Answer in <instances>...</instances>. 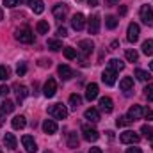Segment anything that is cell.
<instances>
[{"label":"cell","mask_w":153,"mask_h":153,"mask_svg":"<svg viewBox=\"0 0 153 153\" xmlns=\"http://www.w3.org/2000/svg\"><path fill=\"white\" fill-rule=\"evenodd\" d=\"M14 38H16V41H20V43L30 45V43H34V32L29 27H20V29L14 30Z\"/></svg>","instance_id":"obj_1"},{"label":"cell","mask_w":153,"mask_h":153,"mask_svg":"<svg viewBox=\"0 0 153 153\" xmlns=\"http://www.w3.org/2000/svg\"><path fill=\"white\" fill-rule=\"evenodd\" d=\"M48 114L53 119H66L68 117V109L62 103H53V105L48 107Z\"/></svg>","instance_id":"obj_2"},{"label":"cell","mask_w":153,"mask_h":153,"mask_svg":"<svg viewBox=\"0 0 153 153\" xmlns=\"http://www.w3.org/2000/svg\"><path fill=\"white\" fill-rule=\"evenodd\" d=\"M119 141H121L123 144H137V143L141 141V135L135 134V132H132V130H126V132H123V134L119 135Z\"/></svg>","instance_id":"obj_3"},{"label":"cell","mask_w":153,"mask_h":153,"mask_svg":"<svg viewBox=\"0 0 153 153\" xmlns=\"http://www.w3.org/2000/svg\"><path fill=\"white\" fill-rule=\"evenodd\" d=\"M82 135H84V139L89 141V143H94V141H98V137H100L98 130L93 128V126H89V125H84V126H82Z\"/></svg>","instance_id":"obj_4"},{"label":"cell","mask_w":153,"mask_h":153,"mask_svg":"<svg viewBox=\"0 0 153 153\" xmlns=\"http://www.w3.org/2000/svg\"><path fill=\"white\" fill-rule=\"evenodd\" d=\"M55 93H57V82H55L53 78H48V80L45 82V85H43V94H45L46 98H53Z\"/></svg>","instance_id":"obj_5"},{"label":"cell","mask_w":153,"mask_h":153,"mask_svg":"<svg viewBox=\"0 0 153 153\" xmlns=\"http://www.w3.org/2000/svg\"><path fill=\"white\" fill-rule=\"evenodd\" d=\"M139 16H141V20H143V23L153 25V9L150 5H143L141 11H139Z\"/></svg>","instance_id":"obj_6"},{"label":"cell","mask_w":153,"mask_h":153,"mask_svg":"<svg viewBox=\"0 0 153 153\" xmlns=\"http://www.w3.org/2000/svg\"><path fill=\"white\" fill-rule=\"evenodd\" d=\"M22 144H23V148H25L27 153H36L38 152V144H36V141H34L32 135H23V137H22Z\"/></svg>","instance_id":"obj_7"},{"label":"cell","mask_w":153,"mask_h":153,"mask_svg":"<svg viewBox=\"0 0 153 153\" xmlns=\"http://www.w3.org/2000/svg\"><path fill=\"white\" fill-rule=\"evenodd\" d=\"M78 48H80V52H82V55H84V61H85V57L94 50V43H93L91 39H82V41L78 43Z\"/></svg>","instance_id":"obj_8"},{"label":"cell","mask_w":153,"mask_h":153,"mask_svg":"<svg viewBox=\"0 0 153 153\" xmlns=\"http://www.w3.org/2000/svg\"><path fill=\"white\" fill-rule=\"evenodd\" d=\"M139 34H141L139 25H137V23H130L128 29H126V39H128L130 43H135V41L139 39Z\"/></svg>","instance_id":"obj_9"},{"label":"cell","mask_w":153,"mask_h":153,"mask_svg":"<svg viewBox=\"0 0 153 153\" xmlns=\"http://www.w3.org/2000/svg\"><path fill=\"white\" fill-rule=\"evenodd\" d=\"M87 30L89 34H98L100 32V16L98 14H93L87 22Z\"/></svg>","instance_id":"obj_10"},{"label":"cell","mask_w":153,"mask_h":153,"mask_svg":"<svg viewBox=\"0 0 153 153\" xmlns=\"http://www.w3.org/2000/svg\"><path fill=\"white\" fill-rule=\"evenodd\" d=\"M102 80H103V84H107V85H114L116 84V71L107 66V68L103 70V73H102Z\"/></svg>","instance_id":"obj_11"},{"label":"cell","mask_w":153,"mask_h":153,"mask_svg":"<svg viewBox=\"0 0 153 153\" xmlns=\"http://www.w3.org/2000/svg\"><path fill=\"white\" fill-rule=\"evenodd\" d=\"M84 25H85V18H84V14H82V13L73 14V18H71V27H73L75 30H82Z\"/></svg>","instance_id":"obj_12"},{"label":"cell","mask_w":153,"mask_h":153,"mask_svg":"<svg viewBox=\"0 0 153 153\" xmlns=\"http://www.w3.org/2000/svg\"><path fill=\"white\" fill-rule=\"evenodd\" d=\"M14 91H16V100H18L20 103L29 96V89H27L25 85H22V84H14Z\"/></svg>","instance_id":"obj_13"},{"label":"cell","mask_w":153,"mask_h":153,"mask_svg":"<svg viewBox=\"0 0 153 153\" xmlns=\"http://www.w3.org/2000/svg\"><path fill=\"white\" fill-rule=\"evenodd\" d=\"M96 96H98V85L94 82L87 84V87H85V98L89 102H93V100H96Z\"/></svg>","instance_id":"obj_14"},{"label":"cell","mask_w":153,"mask_h":153,"mask_svg":"<svg viewBox=\"0 0 153 153\" xmlns=\"http://www.w3.org/2000/svg\"><path fill=\"white\" fill-rule=\"evenodd\" d=\"M100 109H102L105 114L112 112V109H114V103H112V100H111L109 96H102V98H100Z\"/></svg>","instance_id":"obj_15"},{"label":"cell","mask_w":153,"mask_h":153,"mask_svg":"<svg viewBox=\"0 0 153 153\" xmlns=\"http://www.w3.org/2000/svg\"><path fill=\"white\" fill-rule=\"evenodd\" d=\"M43 132L48 134V135L55 134V132H57V123H55L53 119H45V121H43Z\"/></svg>","instance_id":"obj_16"},{"label":"cell","mask_w":153,"mask_h":153,"mask_svg":"<svg viewBox=\"0 0 153 153\" xmlns=\"http://www.w3.org/2000/svg\"><path fill=\"white\" fill-rule=\"evenodd\" d=\"M126 116H128L132 121L141 119V117H143V107H141V105H132V107L128 109V114Z\"/></svg>","instance_id":"obj_17"},{"label":"cell","mask_w":153,"mask_h":153,"mask_svg":"<svg viewBox=\"0 0 153 153\" xmlns=\"http://www.w3.org/2000/svg\"><path fill=\"white\" fill-rule=\"evenodd\" d=\"M66 14H68V7H66V5H62V4L53 5V16H55L57 20H64Z\"/></svg>","instance_id":"obj_18"},{"label":"cell","mask_w":153,"mask_h":153,"mask_svg":"<svg viewBox=\"0 0 153 153\" xmlns=\"http://www.w3.org/2000/svg\"><path fill=\"white\" fill-rule=\"evenodd\" d=\"M57 71H59V76H61V80H70V78L73 76V71H71V68H70V66H66V64H61V66L57 68Z\"/></svg>","instance_id":"obj_19"},{"label":"cell","mask_w":153,"mask_h":153,"mask_svg":"<svg viewBox=\"0 0 153 153\" xmlns=\"http://www.w3.org/2000/svg\"><path fill=\"white\" fill-rule=\"evenodd\" d=\"M11 123H13V128H14V130H22V128L27 126V119H25V116H14Z\"/></svg>","instance_id":"obj_20"},{"label":"cell","mask_w":153,"mask_h":153,"mask_svg":"<svg viewBox=\"0 0 153 153\" xmlns=\"http://www.w3.org/2000/svg\"><path fill=\"white\" fill-rule=\"evenodd\" d=\"M84 117H85L87 121H91V123H98V121H100V112H98L96 109H87V111L84 112Z\"/></svg>","instance_id":"obj_21"},{"label":"cell","mask_w":153,"mask_h":153,"mask_svg":"<svg viewBox=\"0 0 153 153\" xmlns=\"http://www.w3.org/2000/svg\"><path fill=\"white\" fill-rule=\"evenodd\" d=\"M4 144H5V148H9V150H16L18 141H16V137H14L13 134H5V135H4Z\"/></svg>","instance_id":"obj_22"},{"label":"cell","mask_w":153,"mask_h":153,"mask_svg":"<svg viewBox=\"0 0 153 153\" xmlns=\"http://www.w3.org/2000/svg\"><path fill=\"white\" fill-rule=\"evenodd\" d=\"M27 2H29L30 9H32L36 14H41V13L45 11V4H43V0H27Z\"/></svg>","instance_id":"obj_23"},{"label":"cell","mask_w":153,"mask_h":153,"mask_svg":"<svg viewBox=\"0 0 153 153\" xmlns=\"http://www.w3.org/2000/svg\"><path fill=\"white\" fill-rule=\"evenodd\" d=\"M132 87H134V78H132V76L121 78V82H119V89H121V91H130Z\"/></svg>","instance_id":"obj_24"},{"label":"cell","mask_w":153,"mask_h":153,"mask_svg":"<svg viewBox=\"0 0 153 153\" xmlns=\"http://www.w3.org/2000/svg\"><path fill=\"white\" fill-rule=\"evenodd\" d=\"M13 111H14V103L11 100H4L2 102V107H0V112L2 114H11Z\"/></svg>","instance_id":"obj_25"},{"label":"cell","mask_w":153,"mask_h":153,"mask_svg":"<svg viewBox=\"0 0 153 153\" xmlns=\"http://www.w3.org/2000/svg\"><path fill=\"white\" fill-rule=\"evenodd\" d=\"M109 68L114 70L116 73H117V71H121V70L125 68V62L119 61V59H111V61H109Z\"/></svg>","instance_id":"obj_26"},{"label":"cell","mask_w":153,"mask_h":153,"mask_svg":"<svg viewBox=\"0 0 153 153\" xmlns=\"http://www.w3.org/2000/svg\"><path fill=\"white\" fill-rule=\"evenodd\" d=\"M80 105H82V98H80L78 94H71V96H70V109H71V111H76Z\"/></svg>","instance_id":"obj_27"},{"label":"cell","mask_w":153,"mask_h":153,"mask_svg":"<svg viewBox=\"0 0 153 153\" xmlns=\"http://www.w3.org/2000/svg\"><path fill=\"white\" fill-rule=\"evenodd\" d=\"M46 46H48L52 52H59V50H62V43H61L59 39H48Z\"/></svg>","instance_id":"obj_28"},{"label":"cell","mask_w":153,"mask_h":153,"mask_svg":"<svg viewBox=\"0 0 153 153\" xmlns=\"http://www.w3.org/2000/svg\"><path fill=\"white\" fill-rule=\"evenodd\" d=\"M68 146L70 148H78V134L76 132H70L68 134Z\"/></svg>","instance_id":"obj_29"},{"label":"cell","mask_w":153,"mask_h":153,"mask_svg":"<svg viewBox=\"0 0 153 153\" xmlns=\"http://www.w3.org/2000/svg\"><path fill=\"white\" fill-rule=\"evenodd\" d=\"M36 30H38V34H48V30H50V25H48V22H45V20L38 22V25H36Z\"/></svg>","instance_id":"obj_30"},{"label":"cell","mask_w":153,"mask_h":153,"mask_svg":"<svg viewBox=\"0 0 153 153\" xmlns=\"http://www.w3.org/2000/svg\"><path fill=\"white\" fill-rule=\"evenodd\" d=\"M143 53L144 55H153V39H146L143 43Z\"/></svg>","instance_id":"obj_31"},{"label":"cell","mask_w":153,"mask_h":153,"mask_svg":"<svg viewBox=\"0 0 153 153\" xmlns=\"http://www.w3.org/2000/svg\"><path fill=\"white\" fill-rule=\"evenodd\" d=\"M125 57H126V61H128V62H137V59H139V53H137L135 50L128 48V50L125 52Z\"/></svg>","instance_id":"obj_32"},{"label":"cell","mask_w":153,"mask_h":153,"mask_svg":"<svg viewBox=\"0 0 153 153\" xmlns=\"http://www.w3.org/2000/svg\"><path fill=\"white\" fill-rule=\"evenodd\" d=\"M135 76H137L141 82H148V80L152 78V75H150L148 71H144V70H135Z\"/></svg>","instance_id":"obj_33"},{"label":"cell","mask_w":153,"mask_h":153,"mask_svg":"<svg viewBox=\"0 0 153 153\" xmlns=\"http://www.w3.org/2000/svg\"><path fill=\"white\" fill-rule=\"evenodd\" d=\"M105 27H107V29H116V27H117V18L112 16V14L107 16V18H105Z\"/></svg>","instance_id":"obj_34"},{"label":"cell","mask_w":153,"mask_h":153,"mask_svg":"<svg viewBox=\"0 0 153 153\" xmlns=\"http://www.w3.org/2000/svg\"><path fill=\"white\" fill-rule=\"evenodd\" d=\"M130 123H132V119H130L128 116H119V117L116 119V125H117V126H128Z\"/></svg>","instance_id":"obj_35"},{"label":"cell","mask_w":153,"mask_h":153,"mask_svg":"<svg viewBox=\"0 0 153 153\" xmlns=\"http://www.w3.org/2000/svg\"><path fill=\"white\" fill-rule=\"evenodd\" d=\"M64 57H66V59H70V61H71V59H75V57H76V50H75V48H71V46H66V48H64Z\"/></svg>","instance_id":"obj_36"},{"label":"cell","mask_w":153,"mask_h":153,"mask_svg":"<svg viewBox=\"0 0 153 153\" xmlns=\"http://www.w3.org/2000/svg\"><path fill=\"white\" fill-rule=\"evenodd\" d=\"M144 96L148 98V102H153V84H148L144 87Z\"/></svg>","instance_id":"obj_37"},{"label":"cell","mask_w":153,"mask_h":153,"mask_svg":"<svg viewBox=\"0 0 153 153\" xmlns=\"http://www.w3.org/2000/svg\"><path fill=\"white\" fill-rule=\"evenodd\" d=\"M16 73H18V76H23L27 73V64H25V62H20L18 68H16Z\"/></svg>","instance_id":"obj_38"},{"label":"cell","mask_w":153,"mask_h":153,"mask_svg":"<svg viewBox=\"0 0 153 153\" xmlns=\"http://www.w3.org/2000/svg\"><path fill=\"white\" fill-rule=\"evenodd\" d=\"M7 78H9V68L0 66V80H7Z\"/></svg>","instance_id":"obj_39"},{"label":"cell","mask_w":153,"mask_h":153,"mask_svg":"<svg viewBox=\"0 0 153 153\" xmlns=\"http://www.w3.org/2000/svg\"><path fill=\"white\" fill-rule=\"evenodd\" d=\"M2 2H4V5H5V7L13 9V7H16V5H18L22 0H2Z\"/></svg>","instance_id":"obj_40"},{"label":"cell","mask_w":153,"mask_h":153,"mask_svg":"<svg viewBox=\"0 0 153 153\" xmlns=\"http://www.w3.org/2000/svg\"><path fill=\"white\" fill-rule=\"evenodd\" d=\"M143 116H144L148 121H152L153 119V111L152 109H143Z\"/></svg>","instance_id":"obj_41"},{"label":"cell","mask_w":153,"mask_h":153,"mask_svg":"<svg viewBox=\"0 0 153 153\" xmlns=\"http://www.w3.org/2000/svg\"><path fill=\"white\" fill-rule=\"evenodd\" d=\"M57 36H59V38H66V36H68V30H66L64 27H59V29H57Z\"/></svg>","instance_id":"obj_42"},{"label":"cell","mask_w":153,"mask_h":153,"mask_svg":"<svg viewBox=\"0 0 153 153\" xmlns=\"http://www.w3.org/2000/svg\"><path fill=\"white\" fill-rule=\"evenodd\" d=\"M39 66H43V68H50V66H52V61H50V59H48V61H46V59H41V61H39Z\"/></svg>","instance_id":"obj_43"},{"label":"cell","mask_w":153,"mask_h":153,"mask_svg":"<svg viewBox=\"0 0 153 153\" xmlns=\"http://www.w3.org/2000/svg\"><path fill=\"white\" fill-rule=\"evenodd\" d=\"M141 132H143L144 135H148V134L152 132V126H150V125H143V128H141Z\"/></svg>","instance_id":"obj_44"},{"label":"cell","mask_w":153,"mask_h":153,"mask_svg":"<svg viewBox=\"0 0 153 153\" xmlns=\"http://www.w3.org/2000/svg\"><path fill=\"white\" fill-rule=\"evenodd\" d=\"M9 94V87L7 85H2L0 87V96H7Z\"/></svg>","instance_id":"obj_45"},{"label":"cell","mask_w":153,"mask_h":153,"mask_svg":"<svg viewBox=\"0 0 153 153\" xmlns=\"http://www.w3.org/2000/svg\"><path fill=\"white\" fill-rule=\"evenodd\" d=\"M117 4H119V0H105L107 7H112V5H117Z\"/></svg>","instance_id":"obj_46"},{"label":"cell","mask_w":153,"mask_h":153,"mask_svg":"<svg viewBox=\"0 0 153 153\" xmlns=\"http://www.w3.org/2000/svg\"><path fill=\"white\" fill-rule=\"evenodd\" d=\"M126 153H143V152H141V148H134V144H132V148H128Z\"/></svg>","instance_id":"obj_47"},{"label":"cell","mask_w":153,"mask_h":153,"mask_svg":"<svg viewBox=\"0 0 153 153\" xmlns=\"http://www.w3.org/2000/svg\"><path fill=\"white\" fill-rule=\"evenodd\" d=\"M146 137H148V141H150V144L153 146V128H152V132H150V134H148Z\"/></svg>","instance_id":"obj_48"},{"label":"cell","mask_w":153,"mask_h":153,"mask_svg":"<svg viewBox=\"0 0 153 153\" xmlns=\"http://www.w3.org/2000/svg\"><path fill=\"white\" fill-rule=\"evenodd\" d=\"M119 14H121V16H125V14H126V7H125V5H121V7H119Z\"/></svg>","instance_id":"obj_49"},{"label":"cell","mask_w":153,"mask_h":153,"mask_svg":"<svg viewBox=\"0 0 153 153\" xmlns=\"http://www.w3.org/2000/svg\"><path fill=\"white\" fill-rule=\"evenodd\" d=\"M119 46V41H112V45H111V50H116Z\"/></svg>","instance_id":"obj_50"},{"label":"cell","mask_w":153,"mask_h":153,"mask_svg":"<svg viewBox=\"0 0 153 153\" xmlns=\"http://www.w3.org/2000/svg\"><path fill=\"white\" fill-rule=\"evenodd\" d=\"M89 153H103V152H102L100 148H91V150H89Z\"/></svg>","instance_id":"obj_51"},{"label":"cell","mask_w":153,"mask_h":153,"mask_svg":"<svg viewBox=\"0 0 153 153\" xmlns=\"http://www.w3.org/2000/svg\"><path fill=\"white\" fill-rule=\"evenodd\" d=\"M87 2H89V5H91V7H94V5H98V0H87Z\"/></svg>","instance_id":"obj_52"},{"label":"cell","mask_w":153,"mask_h":153,"mask_svg":"<svg viewBox=\"0 0 153 153\" xmlns=\"http://www.w3.org/2000/svg\"><path fill=\"white\" fill-rule=\"evenodd\" d=\"M2 123H4V114L0 112V125H2Z\"/></svg>","instance_id":"obj_53"},{"label":"cell","mask_w":153,"mask_h":153,"mask_svg":"<svg viewBox=\"0 0 153 153\" xmlns=\"http://www.w3.org/2000/svg\"><path fill=\"white\" fill-rule=\"evenodd\" d=\"M4 18V11H2V7H0V20Z\"/></svg>","instance_id":"obj_54"},{"label":"cell","mask_w":153,"mask_h":153,"mask_svg":"<svg viewBox=\"0 0 153 153\" xmlns=\"http://www.w3.org/2000/svg\"><path fill=\"white\" fill-rule=\"evenodd\" d=\"M150 70H152V71H153V61H152V62H150Z\"/></svg>","instance_id":"obj_55"},{"label":"cell","mask_w":153,"mask_h":153,"mask_svg":"<svg viewBox=\"0 0 153 153\" xmlns=\"http://www.w3.org/2000/svg\"><path fill=\"white\" fill-rule=\"evenodd\" d=\"M45 153H52V152H45Z\"/></svg>","instance_id":"obj_56"},{"label":"cell","mask_w":153,"mask_h":153,"mask_svg":"<svg viewBox=\"0 0 153 153\" xmlns=\"http://www.w3.org/2000/svg\"><path fill=\"white\" fill-rule=\"evenodd\" d=\"M0 153H2V152H0Z\"/></svg>","instance_id":"obj_57"}]
</instances>
